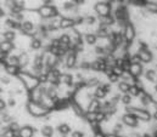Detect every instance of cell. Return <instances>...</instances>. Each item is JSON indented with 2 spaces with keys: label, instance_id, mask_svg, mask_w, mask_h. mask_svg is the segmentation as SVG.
I'll return each mask as SVG.
<instances>
[{
  "label": "cell",
  "instance_id": "obj_32",
  "mask_svg": "<svg viewBox=\"0 0 157 137\" xmlns=\"http://www.w3.org/2000/svg\"><path fill=\"white\" fill-rule=\"evenodd\" d=\"M121 101H122V103H124V104H130V102H132V96H130L129 93H124V95L121 97Z\"/></svg>",
  "mask_w": 157,
  "mask_h": 137
},
{
  "label": "cell",
  "instance_id": "obj_1",
  "mask_svg": "<svg viewBox=\"0 0 157 137\" xmlns=\"http://www.w3.org/2000/svg\"><path fill=\"white\" fill-rule=\"evenodd\" d=\"M127 113H130V114H135L136 118H139L141 120L148 121L151 118V114L148 111H144V109H138V108H132V107H127L125 108Z\"/></svg>",
  "mask_w": 157,
  "mask_h": 137
},
{
  "label": "cell",
  "instance_id": "obj_39",
  "mask_svg": "<svg viewBox=\"0 0 157 137\" xmlns=\"http://www.w3.org/2000/svg\"><path fill=\"white\" fill-rule=\"evenodd\" d=\"M100 86L102 87V89H104V91H105L106 93H109V92L111 91V85H110V84H101Z\"/></svg>",
  "mask_w": 157,
  "mask_h": 137
},
{
  "label": "cell",
  "instance_id": "obj_7",
  "mask_svg": "<svg viewBox=\"0 0 157 137\" xmlns=\"http://www.w3.org/2000/svg\"><path fill=\"white\" fill-rule=\"evenodd\" d=\"M33 133H34V129L31 128V126H28V125L21 128V129H19V131H18L19 137H32Z\"/></svg>",
  "mask_w": 157,
  "mask_h": 137
},
{
  "label": "cell",
  "instance_id": "obj_53",
  "mask_svg": "<svg viewBox=\"0 0 157 137\" xmlns=\"http://www.w3.org/2000/svg\"><path fill=\"white\" fill-rule=\"evenodd\" d=\"M0 57H1V62H4L5 58H7V52H3L1 51V55H0Z\"/></svg>",
  "mask_w": 157,
  "mask_h": 137
},
{
  "label": "cell",
  "instance_id": "obj_51",
  "mask_svg": "<svg viewBox=\"0 0 157 137\" xmlns=\"http://www.w3.org/2000/svg\"><path fill=\"white\" fill-rule=\"evenodd\" d=\"M118 100H120V96H118V95H116V96L113 97V98L111 100V103H112V104L115 106V104H116L117 102H118Z\"/></svg>",
  "mask_w": 157,
  "mask_h": 137
},
{
  "label": "cell",
  "instance_id": "obj_45",
  "mask_svg": "<svg viewBox=\"0 0 157 137\" xmlns=\"http://www.w3.org/2000/svg\"><path fill=\"white\" fill-rule=\"evenodd\" d=\"M39 80H40L42 83H45V81H48V80H49V76H48V74H40V75H39Z\"/></svg>",
  "mask_w": 157,
  "mask_h": 137
},
{
  "label": "cell",
  "instance_id": "obj_8",
  "mask_svg": "<svg viewBox=\"0 0 157 137\" xmlns=\"http://www.w3.org/2000/svg\"><path fill=\"white\" fill-rule=\"evenodd\" d=\"M101 109H102V104L100 103V101L97 100V98H95V100H93L90 102V104H89V111L91 113H99V112H101Z\"/></svg>",
  "mask_w": 157,
  "mask_h": 137
},
{
  "label": "cell",
  "instance_id": "obj_13",
  "mask_svg": "<svg viewBox=\"0 0 157 137\" xmlns=\"http://www.w3.org/2000/svg\"><path fill=\"white\" fill-rule=\"evenodd\" d=\"M76 64V52L72 51L70 55L67 56V60H66V66L67 68H73Z\"/></svg>",
  "mask_w": 157,
  "mask_h": 137
},
{
  "label": "cell",
  "instance_id": "obj_50",
  "mask_svg": "<svg viewBox=\"0 0 157 137\" xmlns=\"http://www.w3.org/2000/svg\"><path fill=\"white\" fill-rule=\"evenodd\" d=\"M60 81H61V80H60V78H54V79L51 80V84H53L54 86H57L58 84H60Z\"/></svg>",
  "mask_w": 157,
  "mask_h": 137
},
{
  "label": "cell",
  "instance_id": "obj_31",
  "mask_svg": "<svg viewBox=\"0 0 157 137\" xmlns=\"http://www.w3.org/2000/svg\"><path fill=\"white\" fill-rule=\"evenodd\" d=\"M155 75H156V73H155L153 69H149V71H146V73H145L146 79L150 80V81H155Z\"/></svg>",
  "mask_w": 157,
  "mask_h": 137
},
{
  "label": "cell",
  "instance_id": "obj_49",
  "mask_svg": "<svg viewBox=\"0 0 157 137\" xmlns=\"http://www.w3.org/2000/svg\"><path fill=\"white\" fill-rule=\"evenodd\" d=\"M85 19H86V22L89 23V24H93L95 22V17H93V16H88Z\"/></svg>",
  "mask_w": 157,
  "mask_h": 137
},
{
  "label": "cell",
  "instance_id": "obj_28",
  "mask_svg": "<svg viewBox=\"0 0 157 137\" xmlns=\"http://www.w3.org/2000/svg\"><path fill=\"white\" fill-rule=\"evenodd\" d=\"M62 81H63L66 85L71 86V85L73 84V76H72L71 74H63V75H62Z\"/></svg>",
  "mask_w": 157,
  "mask_h": 137
},
{
  "label": "cell",
  "instance_id": "obj_2",
  "mask_svg": "<svg viewBox=\"0 0 157 137\" xmlns=\"http://www.w3.org/2000/svg\"><path fill=\"white\" fill-rule=\"evenodd\" d=\"M39 14L42 15V17L44 18H49V17H56L58 15L57 9L55 6H49V5H44L39 9Z\"/></svg>",
  "mask_w": 157,
  "mask_h": 137
},
{
  "label": "cell",
  "instance_id": "obj_14",
  "mask_svg": "<svg viewBox=\"0 0 157 137\" xmlns=\"http://www.w3.org/2000/svg\"><path fill=\"white\" fill-rule=\"evenodd\" d=\"M40 132H42V135L44 137H53L54 129H53V126H50V125H45V126H43V128H42Z\"/></svg>",
  "mask_w": 157,
  "mask_h": 137
},
{
  "label": "cell",
  "instance_id": "obj_56",
  "mask_svg": "<svg viewBox=\"0 0 157 137\" xmlns=\"http://www.w3.org/2000/svg\"><path fill=\"white\" fill-rule=\"evenodd\" d=\"M76 4H83L84 3V0H74Z\"/></svg>",
  "mask_w": 157,
  "mask_h": 137
},
{
  "label": "cell",
  "instance_id": "obj_30",
  "mask_svg": "<svg viewBox=\"0 0 157 137\" xmlns=\"http://www.w3.org/2000/svg\"><path fill=\"white\" fill-rule=\"evenodd\" d=\"M129 95L130 96H139L140 95V89L136 85H130L129 89Z\"/></svg>",
  "mask_w": 157,
  "mask_h": 137
},
{
  "label": "cell",
  "instance_id": "obj_17",
  "mask_svg": "<svg viewBox=\"0 0 157 137\" xmlns=\"http://www.w3.org/2000/svg\"><path fill=\"white\" fill-rule=\"evenodd\" d=\"M46 96H48V98H50L53 100L54 102H56L58 98H57V95H56V90H55V87H49V89L46 90Z\"/></svg>",
  "mask_w": 157,
  "mask_h": 137
},
{
  "label": "cell",
  "instance_id": "obj_3",
  "mask_svg": "<svg viewBox=\"0 0 157 137\" xmlns=\"http://www.w3.org/2000/svg\"><path fill=\"white\" fill-rule=\"evenodd\" d=\"M95 11L99 16H109L111 11V3H97L95 5Z\"/></svg>",
  "mask_w": 157,
  "mask_h": 137
},
{
  "label": "cell",
  "instance_id": "obj_16",
  "mask_svg": "<svg viewBox=\"0 0 157 137\" xmlns=\"http://www.w3.org/2000/svg\"><path fill=\"white\" fill-rule=\"evenodd\" d=\"M12 49H15V45L12 44V41H6V40H4L1 43V51L3 52H7L9 54V51H11Z\"/></svg>",
  "mask_w": 157,
  "mask_h": 137
},
{
  "label": "cell",
  "instance_id": "obj_44",
  "mask_svg": "<svg viewBox=\"0 0 157 137\" xmlns=\"http://www.w3.org/2000/svg\"><path fill=\"white\" fill-rule=\"evenodd\" d=\"M71 137H84V133L82 131H73Z\"/></svg>",
  "mask_w": 157,
  "mask_h": 137
},
{
  "label": "cell",
  "instance_id": "obj_57",
  "mask_svg": "<svg viewBox=\"0 0 157 137\" xmlns=\"http://www.w3.org/2000/svg\"><path fill=\"white\" fill-rule=\"evenodd\" d=\"M3 81H4L5 84H7V83H9V79H7V78H3Z\"/></svg>",
  "mask_w": 157,
  "mask_h": 137
},
{
  "label": "cell",
  "instance_id": "obj_36",
  "mask_svg": "<svg viewBox=\"0 0 157 137\" xmlns=\"http://www.w3.org/2000/svg\"><path fill=\"white\" fill-rule=\"evenodd\" d=\"M95 52H96L97 55H104V54L106 52V49H105L104 46H96V47H95Z\"/></svg>",
  "mask_w": 157,
  "mask_h": 137
},
{
  "label": "cell",
  "instance_id": "obj_11",
  "mask_svg": "<svg viewBox=\"0 0 157 137\" xmlns=\"http://www.w3.org/2000/svg\"><path fill=\"white\" fill-rule=\"evenodd\" d=\"M74 24H76L74 23V19H72V18H66V17H63V18L60 19V27L61 28H70V27H72Z\"/></svg>",
  "mask_w": 157,
  "mask_h": 137
},
{
  "label": "cell",
  "instance_id": "obj_9",
  "mask_svg": "<svg viewBox=\"0 0 157 137\" xmlns=\"http://www.w3.org/2000/svg\"><path fill=\"white\" fill-rule=\"evenodd\" d=\"M116 18L118 19V22H123L125 21V18H127V12H125V9L123 6L118 7L116 10Z\"/></svg>",
  "mask_w": 157,
  "mask_h": 137
},
{
  "label": "cell",
  "instance_id": "obj_35",
  "mask_svg": "<svg viewBox=\"0 0 157 137\" xmlns=\"http://www.w3.org/2000/svg\"><path fill=\"white\" fill-rule=\"evenodd\" d=\"M7 128H9V129H11V130H12V131H15V132H18V131H19V129H21V128L18 126V124H17V123H15V121H14V123H10V125L7 126Z\"/></svg>",
  "mask_w": 157,
  "mask_h": 137
},
{
  "label": "cell",
  "instance_id": "obj_38",
  "mask_svg": "<svg viewBox=\"0 0 157 137\" xmlns=\"http://www.w3.org/2000/svg\"><path fill=\"white\" fill-rule=\"evenodd\" d=\"M11 16L14 17L15 21H22V19H23V15L22 14H11Z\"/></svg>",
  "mask_w": 157,
  "mask_h": 137
},
{
  "label": "cell",
  "instance_id": "obj_61",
  "mask_svg": "<svg viewBox=\"0 0 157 137\" xmlns=\"http://www.w3.org/2000/svg\"><path fill=\"white\" fill-rule=\"evenodd\" d=\"M115 1V0H110V3H113Z\"/></svg>",
  "mask_w": 157,
  "mask_h": 137
},
{
  "label": "cell",
  "instance_id": "obj_15",
  "mask_svg": "<svg viewBox=\"0 0 157 137\" xmlns=\"http://www.w3.org/2000/svg\"><path fill=\"white\" fill-rule=\"evenodd\" d=\"M57 131L60 132L61 135L66 136V135H68V133L71 132V126L67 125V124H60V125L57 126Z\"/></svg>",
  "mask_w": 157,
  "mask_h": 137
},
{
  "label": "cell",
  "instance_id": "obj_58",
  "mask_svg": "<svg viewBox=\"0 0 157 137\" xmlns=\"http://www.w3.org/2000/svg\"><path fill=\"white\" fill-rule=\"evenodd\" d=\"M44 3H45V5H48L49 3H51V0H44Z\"/></svg>",
  "mask_w": 157,
  "mask_h": 137
},
{
  "label": "cell",
  "instance_id": "obj_42",
  "mask_svg": "<svg viewBox=\"0 0 157 137\" xmlns=\"http://www.w3.org/2000/svg\"><path fill=\"white\" fill-rule=\"evenodd\" d=\"M146 7H148L150 11H152V12L157 11V5L156 4H146Z\"/></svg>",
  "mask_w": 157,
  "mask_h": 137
},
{
  "label": "cell",
  "instance_id": "obj_46",
  "mask_svg": "<svg viewBox=\"0 0 157 137\" xmlns=\"http://www.w3.org/2000/svg\"><path fill=\"white\" fill-rule=\"evenodd\" d=\"M84 19H85L84 17H79V16H78V17L74 18V23H76V24H82V23L84 22Z\"/></svg>",
  "mask_w": 157,
  "mask_h": 137
},
{
  "label": "cell",
  "instance_id": "obj_52",
  "mask_svg": "<svg viewBox=\"0 0 157 137\" xmlns=\"http://www.w3.org/2000/svg\"><path fill=\"white\" fill-rule=\"evenodd\" d=\"M5 108H6V103H5V101H4V100H1V101H0V109L4 111Z\"/></svg>",
  "mask_w": 157,
  "mask_h": 137
},
{
  "label": "cell",
  "instance_id": "obj_4",
  "mask_svg": "<svg viewBox=\"0 0 157 137\" xmlns=\"http://www.w3.org/2000/svg\"><path fill=\"white\" fill-rule=\"evenodd\" d=\"M122 121L125 124V125H128L130 126V128H136L138 126V118H136V115L135 114H130V113H127L122 116Z\"/></svg>",
  "mask_w": 157,
  "mask_h": 137
},
{
  "label": "cell",
  "instance_id": "obj_29",
  "mask_svg": "<svg viewBox=\"0 0 157 137\" xmlns=\"http://www.w3.org/2000/svg\"><path fill=\"white\" fill-rule=\"evenodd\" d=\"M5 69H6V72H7L9 74H14V75H16V74L18 73V67H17V66L10 64V66H6V67H5Z\"/></svg>",
  "mask_w": 157,
  "mask_h": 137
},
{
  "label": "cell",
  "instance_id": "obj_10",
  "mask_svg": "<svg viewBox=\"0 0 157 137\" xmlns=\"http://www.w3.org/2000/svg\"><path fill=\"white\" fill-rule=\"evenodd\" d=\"M97 36H100V38H107V36H110V32L107 31V26L101 23L99 29H97V33H96Z\"/></svg>",
  "mask_w": 157,
  "mask_h": 137
},
{
  "label": "cell",
  "instance_id": "obj_34",
  "mask_svg": "<svg viewBox=\"0 0 157 137\" xmlns=\"http://www.w3.org/2000/svg\"><path fill=\"white\" fill-rule=\"evenodd\" d=\"M9 61L12 66H18L19 64V57L18 56H10L9 57Z\"/></svg>",
  "mask_w": 157,
  "mask_h": 137
},
{
  "label": "cell",
  "instance_id": "obj_23",
  "mask_svg": "<svg viewBox=\"0 0 157 137\" xmlns=\"http://www.w3.org/2000/svg\"><path fill=\"white\" fill-rule=\"evenodd\" d=\"M15 32L14 31H7V32H4L3 36H4V40L6 41H12L14 39H15Z\"/></svg>",
  "mask_w": 157,
  "mask_h": 137
},
{
  "label": "cell",
  "instance_id": "obj_40",
  "mask_svg": "<svg viewBox=\"0 0 157 137\" xmlns=\"http://www.w3.org/2000/svg\"><path fill=\"white\" fill-rule=\"evenodd\" d=\"M118 78H120L118 75L113 73V74H111V75L109 76V79H110V81H111V83H117V81H118Z\"/></svg>",
  "mask_w": 157,
  "mask_h": 137
},
{
  "label": "cell",
  "instance_id": "obj_59",
  "mask_svg": "<svg viewBox=\"0 0 157 137\" xmlns=\"http://www.w3.org/2000/svg\"><path fill=\"white\" fill-rule=\"evenodd\" d=\"M155 90H156V92H157V83H156V85H155Z\"/></svg>",
  "mask_w": 157,
  "mask_h": 137
},
{
  "label": "cell",
  "instance_id": "obj_18",
  "mask_svg": "<svg viewBox=\"0 0 157 137\" xmlns=\"http://www.w3.org/2000/svg\"><path fill=\"white\" fill-rule=\"evenodd\" d=\"M141 71H143V67L140 66V63L139 64H132V67H130V73L134 76L140 75L141 74Z\"/></svg>",
  "mask_w": 157,
  "mask_h": 137
},
{
  "label": "cell",
  "instance_id": "obj_54",
  "mask_svg": "<svg viewBox=\"0 0 157 137\" xmlns=\"http://www.w3.org/2000/svg\"><path fill=\"white\" fill-rule=\"evenodd\" d=\"M96 84H97V80L96 79H91V81L88 83V85H89V86H93V85H96Z\"/></svg>",
  "mask_w": 157,
  "mask_h": 137
},
{
  "label": "cell",
  "instance_id": "obj_37",
  "mask_svg": "<svg viewBox=\"0 0 157 137\" xmlns=\"http://www.w3.org/2000/svg\"><path fill=\"white\" fill-rule=\"evenodd\" d=\"M34 64H35V66H40V64H43V55H38V56L35 57Z\"/></svg>",
  "mask_w": 157,
  "mask_h": 137
},
{
  "label": "cell",
  "instance_id": "obj_20",
  "mask_svg": "<svg viewBox=\"0 0 157 137\" xmlns=\"http://www.w3.org/2000/svg\"><path fill=\"white\" fill-rule=\"evenodd\" d=\"M99 19L101 21V23H104V24H106V26H109V24H113V22H115V19H113V17L112 16H99Z\"/></svg>",
  "mask_w": 157,
  "mask_h": 137
},
{
  "label": "cell",
  "instance_id": "obj_5",
  "mask_svg": "<svg viewBox=\"0 0 157 137\" xmlns=\"http://www.w3.org/2000/svg\"><path fill=\"white\" fill-rule=\"evenodd\" d=\"M138 55L140 56V58H141V61L143 62H151L152 61V54L148 50V49H140L139 50V52H138Z\"/></svg>",
  "mask_w": 157,
  "mask_h": 137
},
{
  "label": "cell",
  "instance_id": "obj_55",
  "mask_svg": "<svg viewBox=\"0 0 157 137\" xmlns=\"http://www.w3.org/2000/svg\"><path fill=\"white\" fill-rule=\"evenodd\" d=\"M9 104H10V106L12 107V106H15V104H16V102H15L14 100H10V101H9Z\"/></svg>",
  "mask_w": 157,
  "mask_h": 137
},
{
  "label": "cell",
  "instance_id": "obj_19",
  "mask_svg": "<svg viewBox=\"0 0 157 137\" xmlns=\"http://www.w3.org/2000/svg\"><path fill=\"white\" fill-rule=\"evenodd\" d=\"M129 89H130V85L127 81H121L118 84V90L123 93H129Z\"/></svg>",
  "mask_w": 157,
  "mask_h": 137
},
{
  "label": "cell",
  "instance_id": "obj_12",
  "mask_svg": "<svg viewBox=\"0 0 157 137\" xmlns=\"http://www.w3.org/2000/svg\"><path fill=\"white\" fill-rule=\"evenodd\" d=\"M60 40H61L62 47H65L66 50H68V47L71 46V36L68 35V34H62L60 36Z\"/></svg>",
  "mask_w": 157,
  "mask_h": 137
},
{
  "label": "cell",
  "instance_id": "obj_41",
  "mask_svg": "<svg viewBox=\"0 0 157 137\" xmlns=\"http://www.w3.org/2000/svg\"><path fill=\"white\" fill-rule=\"evenodd\" d=\"M141 103L144 104V106H146V104H149V102H150V98H149V96H146V95H144V96H141Z\"/></svg>",
  "mask_w": 157,
  "mask_h": 137
},
{
  "label": "cell",
  "instance_id": "obj_26",
  "mask_svg": "<svg viewBox=\"0 0 157 137\" xmlns=\"http://www.w3.org/2000/svg\"><path fill=\"white\" fill-rule=\"evenodd\" d=\"M96 40H97V35H96V34H86V35H85V41H86L88 44L93 45V44L96 43Z\"/></svg>",
  "mask_w": 157,
  "mask_h": 137
},
{
  "label": "cell",
  "instance_id": "obj_33",
  "mask_svg": "<svg viewBox=\"0 0 157 137\" xmlns=\"http://www.w3.org/2000/svg\"><path fill=\"white\" fill-rule=\"evenodd\" d=\"M18 57H19V64H22V67L28 63V56H27L26 52H23L21 56H18Z\"/></svg>",
  "mask_w": 157,
  "mask_h": 137
},
{
  "label": "cell",
  "instance_id": "obj_21",
  "mask_svg": "<svg viewBox=\"0 0 157 137\" xmlns=\"http://www.w3.org/2000/svg\"><path fill=\"white\" fill-rule=\"evenodd\" d=\"M3 137H19V135H18V132L12 131L11 129L5 128L4 129V132H3Z\"/></svg>",
  "mask_w": 157,
  "mask_h": 137
},
{
  "label": "cell",
  "instance_id": "obj_60",
  "mask_svg": "<svg viewBox=\"0 0 157 137\" xmlns=\"http://www.w3.org/2000/svg\"><path fill=\"white\" fill-rule=\"evenodd\" d=\"M155 119H157V113H155Z\"/></svg>",
  "mask_w": 157,
  "mask_h": 137
},
{
  "label": "cell",
  "instance_id": "obj_47",
  "mask_svg": "<svg viewBox=\"0 0 157 137\" xmlns=\"http://www.w3.org/2000/svg\"><path fill=\"white\" fill-rule=\"evenodd\" d=\"M3 121H5V123H12L11 121V116L7 115V114H4L3 115Z\"/></svg>",
  "mask_w": 157,
  "mask_h": 137
},
{
  "label": "cell",
  "instance_id": "obj_24",
  "mask_svg": "<svg viewBox=\"0 0 157 137\" xmlns=\"http://www.w3.org/2000/svg\"><path fill=\"white\" fill-rule=\"evenodd\" d=\"M94 96H95V98H104V97L106 96V92L104 91V89L101 86H97V89L95 90V93H94Z\"/></svg>",
  "mask_w": 157,
  "mask_h": 137
},
{
  "label": "cell",
  "instance_id": "obj_48",
  "mask_svg": "<svg viewBox=\"0 0 157 137\" xmlns=\"http://www.w3.org/2000/svg\"><path fill=\"white\" fill-rule=\"evenodd\" d=\"M122 128H123V126H122V124H116V126H115V130H113V132H115V133H117V132H118V131H121V130H122Z\"/></svg>",
  "mask_w": 157,
  "mask_h": 137
},
{
  "label": "cell",
  "instance_id": "obj_43",
  "mask_svg": "<svg viewBox=\"0 0 157 137\" xmlns=\"http://www.w3.org/2000/svg\"><path fill=\"white\" fill-rule=\"evenodd\" d=\"M74 6H76V3H68V1H67V3L63 4V7H65L66 10H71V9H73Z\"/></svg>",
  "mask_w": 157,
  "mask_h": 137
},
{
  "label": "cell",
  "instance_id": "obj_27",
  "mask_svg": "<svg viewBox=\"0 0 157 137\" xmlns=\"http://www.w3.org/2000/svg\"><path fill=\"white\" fill-rule=\"evenodd\" d=\"M40 47H42V40L40 39L34 38L31 41V49H33V50H38V49H40Z\"/></svg>",
  "mask_w": 157,
  "mask_h": 137
},
{
  "label": "cell",
  "instance_id": "obj_22",
  "mask_svg": "<svg viewBox=\"0 0 157 137\" xmlns=\"http://www.w3.org/2000/svg\"><path fill=\"white\" fill-rule=\"evenodd\" d=\"M5 24H6L7 27H11L12 29H16V28H19V29H21V24H22V23H19V22H17V21H15V19H7V21L5 22Z\"/></svg>",
  "mask_w": 157,
  "mask_h": 137
},
{
  "label": "cell",
  "instance_id": "obj_25",
  "mask_svg": "<svg viewBox=\"0 0 157 137\" xmlns=\"http://www.w3.org/2000/svg\"><path fill=\"white\" fill-rule=\"evenodd\" d=\"M32 29H33V23L32 22H29V21L22 22V24H21V31L29 32V31H32Z\"/></svg>",
  "mask_w": 157,
  "mask_h": 137
},
{
  "label": "cell",
  "instance_id": "obj_6",
  "mask_svg": "<svg viewBox=\"0 0 157 137\" xmlns=\"http://www.w3.org/2000/svg\"><path fill=\"white\" fill-rule=\"evenodd\" d=\"M135 33H134V28L130 23H128L124 27V38L127 39V41H132L133 38H134Z\"/></svg>",
  "mask_w": 157,
  "mask_h": 137
}]
</instances>
